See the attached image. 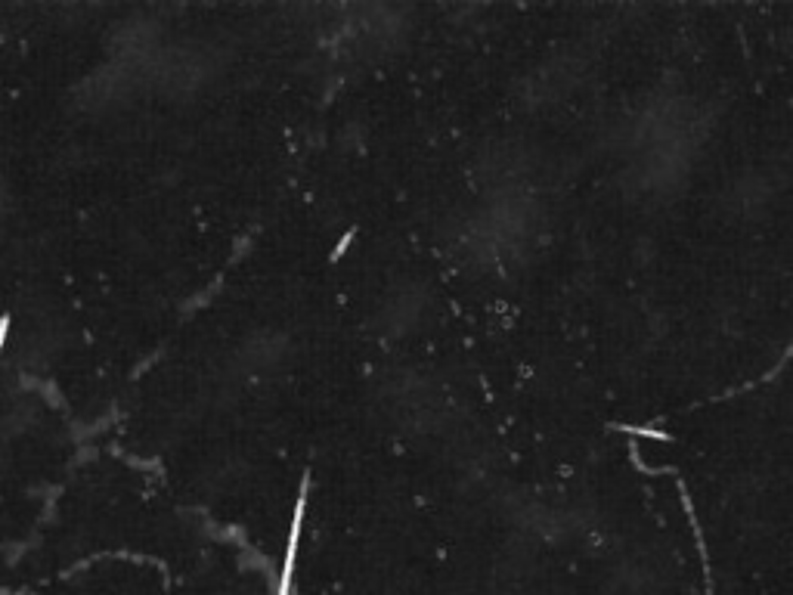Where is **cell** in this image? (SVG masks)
<instances>
[{"mask_svg": "<svg viewBox=\"0 0 793 595\" xmlns=\"http://www.w3.org/2000/svg\"><path fill=\"white\" fill-rule=\"evenodd\" d=\"M7 335H10V317H0V354H4Z\"/></svg>", "mask_w": 793, "mask_h": 595, "instance_id": "7a4b0ae2", "label": "cell"}, {"mask_svg": "<svg viewBox=\"0 0 793 595\" xmlns=\"http://www.w3.org/2000/svg\"><path fill=\"white\" fill-rule=\"evenodd\" d=\"M611 431H623V434H632V437H648V441H660V444H670L673 434L670 431H660L654 425H626V422H611L608 425Z\"/></svg>", "mask_w": 793, "mask_h": 595, "instance_id": "6da1fadb", "label": "cell"}]
</instances>
